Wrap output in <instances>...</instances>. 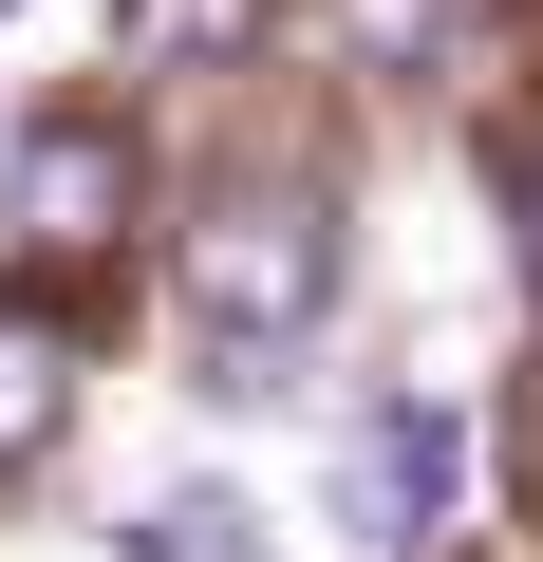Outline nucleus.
I'll list each match as a JSON object with an SVG mask.
<instances>
[{
	"label": "nucleus",
	"instance_id": "3",
	"mask_svg": "<svg viewBox=\"0 0 543 562\" xmlns=\"http://www.w3.org/2000/svg\"><path fill=\"white\" fill-rule=\"evenodd\" d=\"M450 487H468V431H450L431 394H375V413H357V543H431Z\"/></svg>",
	"mask_w": 543,
	"mask_h": 562
},
{
	"label": "nucleus",
	"instance_id": "8",
	"mask_svg": "<svg viewBox=\"0 0 543 562\" xmlns=\"http://www.w3.org/2000/svg\"><path fill=\"white\" fill-rule=\"evenodd\" d=\"M524 281H543V169H524Z\"/></svg>",
	"mask_w": 543,
	"mask_h": 562
},
{
	"label": "nucleus",
	"instance_id": "5",
	"mask_svg": "<svg viewBox=\"0 0 543 562\" xmlns=\"http://www.w3.org/2000/svg\"><path fill=\"white\" fill-rule=\"evenodd\" d=\"M132 562H282V525H262L244 487H169V506L132 525Z\"/></svg>",
	"mask_w": 543,
	"mask_h": 562
},
{
	"label": "nucleus",
	"instance_id": "4",
	"mask_svg": "<svg viewBox=\"0 0 543 562\" xmlns=\"http://www.w3.org/2000/svg\"><path fill=\"white\" fill-rule=\"evenodd\" d=\"M262 20H282V0H113V57H150V76H225V57H262Z\"/></svg>",
	"mask_w": 543,
	"mask_h": 562
},
{
	"label": "nucleus",
	"instance_id": "6",
	"mask_svg": "<svg viewBox=\"0 0 543 562\" xmlns=\"http://www.w3.org/2000/svg\"><path fill=\"white\" fill-rule=\"evenodd\" d=\"M57 413H76L57 338H38V319H0V469H38V450H57Z\"/></svg>",
	"mask_w": 543,
	"mask_h": 562
},
{
	"label": "nucleus",
	"instance_id": "1",
	"mask_svg": "<svg viewBox=\"0 0 543 562\" xmlns=\"http://www.w3.org/2000/svg\"><path fill=\"white\" fill-rule=\"evenodd\" d=\"M319 301H338V225H319V188H225V206L188 225V319H206L225 394H282V357L319 338Z\"/></svg>",
	"mask_w": 543,
	"mask_h": 562
},
{
	"label": "nucleus",
	"instance_id": "2",
	"mask_svg": "<svg viewBox=\"0 0 543 562\" xmlns=\"http://www.w3.org/2000/svg\"><path fill=\"white\" fill-rule=\"evenodd\" d=\"M20 262H113L132 244V132H94V113H38L20 132Z\"/></svg>",
	"mask_w": 543,
	"mask_h": 562
},
{
	"label": "nucleus",
	"instance_id": "7",
	"mask_svg": "<svg viewBox=\"0 0 543 562\" xmlns=\"http://www.w3.org/2000/svg\"><path fill=\"white\" fill-rule=\"evenodd\" d=\"M412 20H431V0H357V38H375V57H412Z\"/></svg>",
	"mask_w": 543,
	"mask_h": 562
}]
</instances>
